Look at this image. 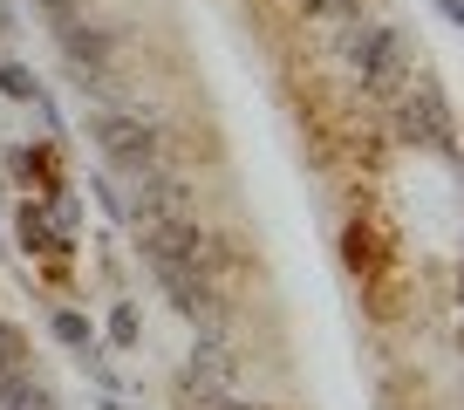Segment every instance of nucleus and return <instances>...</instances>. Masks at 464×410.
<instances>
[{
  "instance_id": "f257e3e1",
  "label": "nucleus",
  "mask_w": 464,
  "mask_h": 410,
  "mask_svg": "<svg viewBox=\"0 0 464 410\" xmlns=\"http://www.w3.org/2000/svg\"><path fill=\"white\" fill-rule=\"evenodd\" d=\"M89 144H96V158H102V171H110V178H137V171H150V164L164 158L158 123L137 117V110H123V102L89 110Z\"/></svg>"
},
{
  "instance_id": "f03ea898",
  "label": "nucleus",
  "mask_w": 464,
  "mask_h": 410,
  "mask_svg": "<svg viewBox=\"0 0 464 410\" xmlns=\"http://www.w3.org/2000/svg\"><path fill=\"white\" fill-rule=\"evenodd\" d=\"M342 55L355 62V75H362L376 96H403V83H410V48H403V34L390 28V21H342Z\"/></svg>"
},
{
  "instance_id": "7ed1b4c3",
  "label": "nucleus",
  "mask_w": 464,
  "mask_h": 410,
  "mask_svg": "<svg viewBox=\"0 0 464 410\" xmlns=\"http://www.w3.org/2000/svg\"><path fill=\"white\" fill-rule=\"evenodd\" d=\"M396 131H403V144H430L437 158H458V123H450V102H444V89H430V83H417V89H403L396 96Z\"/></svg>"
},
{
  "instance_id": "20e7f679",
  "label": "nucleus",
  "mask_w": 464,
  "mask_h": 410,
  "mask_svg": "<svg viewBox=\"0 0 464 410\" xmlns=\"http://www.w3.org/2000/svg\"><path fill=\"white\" fill-rule=\"evenodd\" d=\"M144 253V267H150V280L164 288V301L185 315V322H218V288L198 274V260H171V253H150V247H137Z\"/></svg>"
},
{
  "instance_id": "39448f33",
  "label": "nucleus",
  "mask_w": 464,
  "mask_h": 410,
  "mask_svg": "<svg viewBox=\"0 0 464 410\" xmlns=\"http://www.w3.org/2000/svg\"><path fill=\"white\" fill-rule=\"evenodd\" d=\"M55 48L69 69H89V75H110V55H116V28H96V21L69 15L55 21Z\"/></svg>"
},
{
  "instance_id": "423d86ee",
  "label": "nucleus",
  "mask_w": 464,
  "mask_h": 410,
  "mask_svg": "<svg viewBox=\"0 0 464 410\" xmlns=\"http://www.w3.org/2000/svg\"><path fill=\"white\" fill-rule=\"evenodd\" d=\"M14 253H28V260H34V253H42V260H69L75 239L42 212V199H28V205L14 212Z\"/></svg>"
},
{
  "instance_id": "0eeeda50",
  "label": "nucleus",
  "mask_w": 464,
  "mask_h": 410,
  "mask_svg": "<svg viewBox=\"0 0 464 410\" xmlns=\"http://www.w3.org/2000/svg\"><path fill=\"white\" fill-rule=\"evenodd\" d=\"M48 336H55L69 356H82L89 342H102V336H96V322H89L82 308H55V315H48Z\"/></svg>"
},
{
  "instance_id": "6e6552de",
  "label": "nucleus",
  "mask_w": 464,
  "mask_h": 410,
  "mask_svg": "<svg viewBox=\"0 0 464 410\" xmlns=\"http://www.w3.org/2000/svg\"><path fill=\"white\" fill-rule=\"evenodd\" d=\"M102 336H110V349H137V342H144V315H137V301H116L110 322H102Z\"/></svg>"
},
{
  "instance_id": "1a4fd4ad",
  "label": "nucleus",
  "mask_w": 464,
  "mask_h": 410,
  "mask_svg": "<svg viewBox=\"0 0 464 410\" xmlns=\"http://www.w3.org/2000/svg\"><path fill=\"white\" fill-rule=\"evenodd\" d=\"M0 96H7V102H34V96H42V75H34L28 62L7 55V62H0Z\"/></svg>"
},
{
  "instance_id": "9d476101",
  "label": "nucleus",
  "mask_w": 464,
  "mask_h": 410,
  "mask_svg": "<svg viewBox=\"0 0 464 410\" xmlns=\"http://www.w3.org/2000/svg\"><path fill=\"white\" fill-rule=\"evenodd\" d=\"M89 191L102 199V212H110V220H123V226H130V199H123V185H116L110 171H96V178H89Z\"/></svg>"
},
{
  "instance_id": "9b49d317",
  "label": "nucleus",
  "mask_w": 464,
  "mask_h": 410,
  "mask_svg": "<svg viewBox=\"0 0 464 410\" xmlns=\"http://www.w3.org/2000/svg\"><path fill=\"white\" fill-rule=\"evenodd\" d=\"M14 363H28V336H21L14 322H0V376H7Z\"/></svg>"
},
{
  "instance_id": "f8f14e48",
  "label": "nucleus",
  "mask_w": 464,
  "mask_h": 410,
  "mask_svg": "<svg viewBox=\"0 0 464 410\" xmlns=\"http://www.w3.org/2000/svg\"><path fill=\"white\" fill-rule=\"evenodd\" d=\"M48 21H69V15H82V0H34Z\"/></svg>"
},
{
  "instance_id": "ddd939ff",
  "label": "nucleus",
  "mask_w": 464,
  "mask_h": 410,
  "mask_svg": "<svg viewBox=\"0 0 464 410\" xmlns=\"http://www.w3.org/2000/svg\"><path fill=\"white\" fill-rule=\"evenodd\" d=\"M7 34H14V7H7V0H0V42H7Z\"/></svg>"
},
{
  "instance_id": "4468645a",
  "label": "nucleus",
  "mask_w": 464,
  "mask_h": 410,
  "mask_svg": "<svg viewBox=\"0 0 464 410\" xmlns=\"http://www.w3.org/2000/svg\"><path fill=\"white\" fill-rule=\"evenodd\" d=\"M430 7H437L444 21H450V28H458V0H430Z\"/></svg>"
},
{
  "instance_id": "2eb2a0df",
  "label": "nucleus",
  "mask_w": 464,
  "mask_h": 410,
  "mask_svg": "<svg viewBox=\"0 0 464 410\" xmlns=\"http://www.w3.org/2000/svg\"><path fill=\"white\" fill-rule=\"evenodd\" d=\"M0 253H14V247H7V226H0Z\"/></svg>"
},
{
  "instance_id": "dca6fc26",
  "label": "nucleus",
  "mask_w": 464,
  "mask_h": 410,
  "mask_svg": "<svg viewBox=\"0 0 464 410\" xmlns=\"http://www.w3.org/2000/svg\"><path fill=\"white\" fill-rule=\"evenodd\" d=\"M0 191H7V171H0Z\"/></svg>"
}]
</instances>
